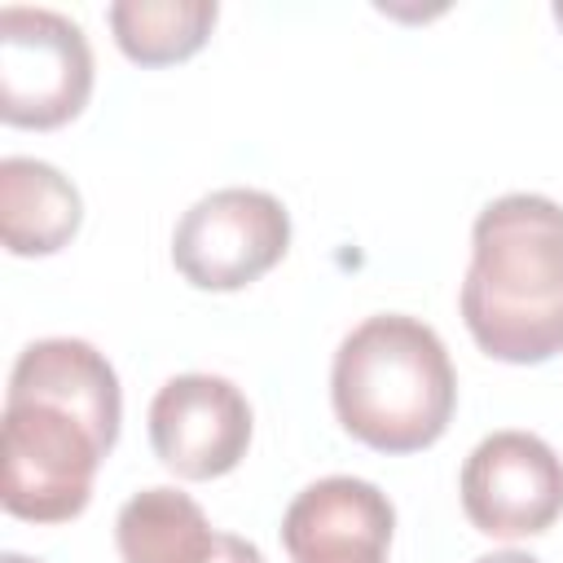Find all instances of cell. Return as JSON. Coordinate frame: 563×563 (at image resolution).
<instances>
[{"label":"cell","mask_w":563,"mask_h":563,"mask_svg":"<svg viewBox=\"0 0 563 563\" xmlns=\"http://www.w3.org/2000/svg\"><path fill=\"white\" fill-rule=\"evenodd\" d=\"M462 321L479 352L541 365L563 352V207L506 194L475 216Z\"/></svg>","instance_id":"obj_1"},{"label":"cell","mask_w":563,"mask_h":563,"mask_svg":"<svg viewBox=\"0 0 563 563\" xmlns=\"http://www.w3.org/2000/svg\"><path fill=\"white\" fill-rule=\"evenodd\" d=\"M330 400L347 435L378 453L435 444L457 405V374L440 334L405 312L365 317L334 352Z\"/></svg>","instance_id":"obj_2"},{"label":"cell","mask_w":563,"mask_h":563,"mask_svg":"<svg viewBox=\"0 0 563 563\" xmlns=\"http://www.w3.org/2000/svg\"><path fill=\"white\" fill-rule=\"evenodd\" d=\"M110 444L75 409L44 396H4V488L0 501L26 523H66L92 497Z\"/></svg>","instance_id":"obj_3"},{"label":"cell","mask_w":563,"mask_h":563,"mask_svg":"<svg viewBox=\"0 0 563 563\" xmlns=\"http://www.w3.org/2000/svg\"><path fill=\"white\" fill-rule=\"evenodd\" d=\"M92 92L84 26L57 9H0V119L13 128H62Z\"/></svg>","instance_id":"obj_4"},{"label":"cell","mask_w":563,"mask_h":563,"mask_svg":"<svg viewBox=\"0 0 563 563\" xmlns=\"http://www.w3.org/2000/svg\"><path fill=\"white\" fill-rule=\"evenodd\" d=\"M290 246V216L264 189H216L198 198L176 233L172 264L198 290H242L282 264Z\"/></svg>","instance_id":"obj_5"},{"label":"cell","mask_w":563,"mask_h":563,"mask_svg":"<svg viewBox=\"0 0 563 563\" xmlns=\"http://www.w3.org/2000/svg\"><path fill=\"white\" fill-rule=\"evenodd\" d=\"M462 510L488 537H537L563 515V462L532 431L484 435L462 466Z\"/></svg>","instance_id":"obj_6"},{"label":"cell","mask_w":563,"mask_h":563,"mask_svg":"<svg viewBox=\"0 0 563 563\" xmlns=\"http://www.w3.org/2000/svg\"><path fill=\"white\" fill-rule=\"evenodd\" d=\"M150 444L180 479L229 475L251 444V405L220 374H176L150 405Z\"/></svg>","instance_id":"obj_7"},{"label":"cell","mask_w":563,"mask_h":563,"mask_svg":"<svg viewBox=\"0 0 563 563\" xmlns=\"http://www.w3.org/2000/svg\"><path fill=\"white\" fill-rule=\"evenodd\" d=\"M396 510L369 484L330 475L308 484L282 515V545L295 563H387Z\"/></svg>","instance_id":"obj_8"},{"label":"cell","mask_w":563,"mask_h":563,"mask_svg":"<svg viewBox=\"0 0 563 563\" xmlns=\"http://www.w3.org/2000/svg\"><path fill=\"white\" fill-rule=\"evenodd\" d=\"M4 396H44L79 418L92 422V431L114 449L119 440V418H123V396L110 361L84 343V339H40L18 352L9 391Z\"/></svg>","instance_id":"obj_9"},{"label":"cell","mask_w":563,"mask_h":563,"mask_svg":"<svg viewBox=\"0 0 563 563\" xmlns=\"http://www.w3.org/2000/svg\"><path fill=\"white\" fill-rule=\"evenodd\" d=\"M84 220L79 189L40 158L0 163V233L13 255H53L62 251Z\"/></svg>","instance_id":"obj_10"},{"label":"cell","mask_w":563,"mask_h":563,"mask_svg":"<svg viewBox=\"0 0 563 563\" xmlns=\"http://www.w3.org/2000/svg\"><path fill=\"white\" fill-rule=\"evenodd\" d=\"M114 545L123 563H211L220 532L189 493L158 484L123 501L114 519Z\"/></svg>","instance_id":"obj_11"},{"label":"cell","mask_w":563,"mask_h":563,"mask_svg":"<svg viewBox=\"0 0 563 563\" xmlns=\"http://www.w3.org/2000/svg\"><path fill=\"white\" fill-rule=\"evenodd\" d=\"M106 18L123 57L136 66H172L207 44L220 9L216 0H114Z\"/></svg>","instance_id":"obj_12"},{"label":"cell","mask_w":563,"mask_h":563,"mask_svg":"<svg viewBox=\"0 0 563 563\" xmlns=\"http://www.w3.org/2000/svg\"><path fill=\"white\" fill-rule=\"evenodd\" d=\"M211 563H264V554H260L246 537H238V532H220V550H216Z\"/></svg>","instance_id":"obj_13"},{"label":"cell","mask_w":563,"mask_h":563,"mask_svg":"<svg viewBox=\"0 0 563 563\" xmlns=\"http://www.w3.org/2000/svg\"><path fill=\"white\" fill-rule=\"evenodd\" d=\"M475 563H541V559H532V554H523V550H497V554H484V559H475Z\"/></svg>","instance_id":"obj_14"},{"label":"cell","mask_w":563,"mask_h":563,"mask_svg":"<svg viewBox=\"0 0 563 563\" xmlns=\"http://www.w3.org/2000/svg\"><path fill=\"white\" fill-rule=\"evenodd\" d=\"M0 563H40V559H26V554H0Z\"/></svg>","instance_id":"obj_15"},{"label":"cell","mask_w":563,"mask_h":563,"mask_svg":"<svg viewBox=\"0 0 563 563\" xmlns=\"http://www.w3.org/2000/svg\"><path fill=\"white\" fill-rule=\"evenodd\" d=\"M554 22L563 26V0H554Z\"/></svg>","instance_id":"obj_16"}]
</instances>
